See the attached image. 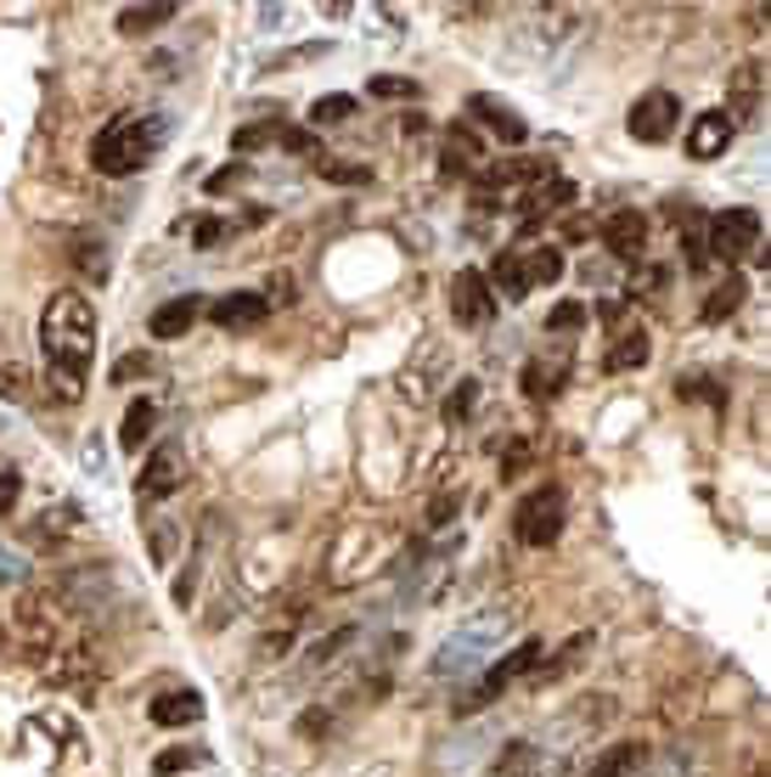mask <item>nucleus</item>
Here are the masks:
<instances>
[{
	"instance_id": "f257e3e1",
	"label": "nucleus",
	"mask_w": 771,
	"mask_h": 777,
	"mask_svg": "<svg viewBox=\"0 0 771 777\" xmlns=\"http://www.w3.org/2000/svg\"><path fill=\"white\" fill-rule=\"evenodd\" d=\"M164 141H169V119H164V113H119V119H108L102 130H96V141H90V169L124 180V175H135V169H147V164L158 158Z\"/></svg>"
},
{
	"instance_id": "f03ea898",
	"label": "nucleus",
	"mask_w": 771,
	"mask_h": 777,
	"mask_svg": "<svg viewBox=\"0 0 771 777\" xmlns=\"http://www.w3.org/2000/svg\"><path fill=\"white\" fill-rule=\"evenodd\" d=\"M40 344H45V361H63V366H90L96 355V310L90 299L79 294V287H63V294H52V305H45L40 316Z\"/></svg>"
},
{
	"instance_id": "7ed1b4c3",
	"label": "nucleus",
	"mask_w": 771,
	"mask_h": 777,
	"mask_svg": "<svg viewBox=\"0 0 771 777\" xmlns=\"http://www.w3.org/2000/svg\"><path fill=\"white\" fill-rule=\"evenodd\" d=\"M513 620H518V609H513V603H507V609H485V614H473L467 625H456L451 637L440 643V654L428 659V670L440 676V682H445V676L456 682V676H467L473 665H485V659L496 654V643L513 631Z\"/></svg>"
},
{
	"instance_id": "20e7f679",
	"label": "nucleus",
	"mask_w": 771,
	"mask_h": 777,
	"mask_svg": "<svg viewBox=\"0 0 771 777\" xmlns=\"http://www.w3.org/2000/svg\"><path fill=\"white\" fill-rule=\"evenodd\" d=\"M395 547H400V536H395L389 524H377V518L350 524L344 536H339V547H332L327 580H332V587H361V580H372L377 569H389Z\"/></svg>"
},
{
	"instance_id": "39448f33",
	"label": "nucleus",
	"mask_w": 771,
	"mask_h": 777,
	"mask_svg": "<svg viewBox=\"0 0 771 777\" xmlns=\"http://www.w3.org/2000/svg\"><path fill=\"white\" fill-rule=\"evenodd\" d=\"M541 659H547V643L541 637H529V643H518V648H507L491 670H485V682H478L467 699H456V715H473V710H485L491 699H502L518 676H529V670H541Z\"/></svg>"
},
{
	"instance_id": "423d86ee",
	"label": "nucleus",
	"mask_w": 771,
	"mask_h": 777,
	"mask_svg": "<svg viewBox=\"0 0 771 777\" xmlns=\"http://www.w3.org/2000/svg\"><path fill=\"white\" fill-rule=\"evenodd\" d=\"M563 502H569L563 484H541V491H529L518 502V513H513V536L524 547H552L563 536V513H569Z\"/></svg>"
},
{
	"instance_id": "0eeeda50",
	"label": "nucleus",
	"mask_w": 771,
	"mask_h": 777,
	"mask_svg": "<svg viewBox=\"0 0 771 777\" xmlns=\"http://www.w3.org/2000/svg\"><path fill=\"white\" fill-rule=\"evenodd\" d=\"M682 113L687 108H682L676 90H642L631 102V113H625V130H631V141H642V147H664V141L676 135Z\"/></svg>"
},
{
	"instance_id": "6e6552de",
	"label": "nucleus",
	"mask_w": 771,
	"mask_h": 777,
	"mask_svg": "<svg viewBox=\"0 0 771 777\" xmlns=\"http://www.w3.org/2000/svg\"><path fill=\"white\" fill-rule=\"evenodd\" d=\"M704 242L727 260V265H738V260H755V249H760V215L755 209H720L709 226H704Z\"/></svg>"
},
{
	"instance_id": "1a4fd4ad",
	"label": "nucleus",
	"mask_w": 771,
	"mask_h": 777,
	"mask_svg": "<svg viewBox=\"0 0 771 777\" xmlns=\"http://www.w3.org/2000/svg\"><path fill=\"white\" fill-rule=\"evenodd\" d=\"M180 479H186V446H180V440H164V446H153L147 462H141L135 496H141V502H164V496L180 491Z\"/></svg>"
},
{
	"instance_id": "9d476101",
	"label": "nucleus",
	"mask_w": 771,
	"mask_h": 777,
	"mask_svg": "<svg viewBox=\"0 0 771 777\" xmlns=\"http://www.w3.org/2000/svg\"><path fill=\"white\" fill-rule=\"evenodd\" d=\"M451 321L473 327V332L496 321V287L485 282V271H456L451 276Z\"/></svg>"
},
{
	"instance_id": "9b49d317",
	"label": "nucleus",
	"mask_w": 771,
	"mask_h": 777,
	"mask_svg": "<svg viewBox=\"0 0 771 777\" xmlns=\"http://www.w3.org/2000/svg\"><path fill=\"white\" fill-rule=\"evenodd\" d=\"M733 135H738V124L720 113V108L698 113V119L687 124V158H693V164H715L720 153L733 147Z\"/></svg>"
},
{
	"instance_id": "f8f14e48",
	"label": "nucleus",
	"mask_w": 771,
	"mask_h": 777,
	"mask_svg": "<svg viewBox=\"0 0 771 777\" xmlns=\"http://www.w3.org/2000/svg\"><path fill=\"white\" fill-rule=\"evenodd\" d=\"M603 249L614 260H642L648 254V215L642 209H614L603 220Z\"/></svg>"
},
{
	"instance_id": "ddd939ff",
	"label": "nucleus",
	"mask_w": 771,
	"mask_h": 777,
	"mask_svg": "<svg viewBox=\"0 0 771 777\" xmlns=\"http://www.w3.org/2000/svg\"><path fill=\"white\" fill-rule=\"evenodd\" d=\"M467 113H473L478 124H485L491 135H502L507 147H524V141H529V124H524L513 108H502L496 96H467Z\"/></svg>"
},
{
	"instance_id": "4468645a",
	"label": "nucleus",
	"mask_w": 771,
	"mask_h": 777,
	"mask_svg": "<svg viewBox=\"0 0 771 777\" xmlns=\"http://www.w3.org/2000/svg\"><path fill=\"white\" fill-rule=\"evenodd\" d=\"M209 316H214V327H225V332H243V327H260V321L271 316V305H265V294H220V299L209 305Z\"/></svg>"
},
{
	"instance_id": "2eb2a0df",
	"label": "nucleus",
	"mask_w": 771,
	"mask_h": 777,
	"mask_svg": "<svg viewBox=\"0 0 771 777\" xmlns=\"http://www.w3.org/2000/svg\"><path fill=\"white\" fill-rule=\"evenodd\" d=\"M209 305H203V294H180V299H164L153 316H147V327H153V338H180V332H191L198 327V316H203Z\"/></svg>"
},
{
	"instance_id": "dca6fc26",
	"label": "nucleus",
	"mask_w": 771,
	"mask_h": 777,
	"mask_svg": "<svg viewBox=\"0 0 771 777\" xmlns=\"http://www.w3.org/2000/svg\"><path fill=\"white\" fill-rule=\"evenodd\" d=\"M648 355H653V338H648V327H619V338L608 344V355H603V372H637V366H648Z\"/></svg>"
},
{
	"instance_id": "f3484780",
	"label": "nucleus",
	"mask_w": 771,
	"mask_h": 777,
	"mask_svg": "<svg viewBox=\"0 0 771 777\" xmlns=\"http://www.w3.org/2000/svg\"><path fill=\"white\" fill-rule=\"evenodd\" d=\"M440 338H422V344L411 350V361H406V377H400V388H406V401H428L433 395V366H440Z\"/></svg>"
},
{
	"instance_id": "a211bd4d",
	"label": "nucleus",
	"mask_w": 771,
	"mask_h": 777,
	"mask_svg": "<svg viewBox=\"0 0 771 777\" xmlns=\"http://www.w3.org/2000/svg\"><path fill=\"white\" fill-rule=\"evenodd\" d=\"M147 715L158 726H191V721H203V693L198 688H169L147 704Z\"/></svg>"
},
{
	"instance_id": "6ab92c4d",
	"label": "nucleus",
	"mask_w": 771,
	"mask_h": 777,
	"mask_svg": "<svg viewBox=\"0 0 771 777\" xmlns=\"http://www.w3.org/2000/svg\"><path fill=\"white\" fill-rule=\"evenodd\" d=\"M541 766H547V749L536 738H513L491 760V777H541Z\"/></svg>"
},
{
	"instance_id": "aec40b11",
	"label": "nucleus",
	"mask_w": 771,
	"mask_h": 777,
	"mask_svg": "<svg viewBox=\"0 0 771 777\" xmlns=\"http://www.w3.org/2000/svg\"><path fill=\"white\" fill-rule=\"evenodd\" d=\"M68 260H74V271L90 276V282H108V271H113V249H108V237H96V231H79V237L68 242Z\"/></svg>"
},
{
	"instance_id": "412c9836",
	"label": "nucleus",
	"mask_w": 771,
	"mask_h": 777,
	"mask_svg": "<svg viewBox=\"0 0 771 777\" xmlns=\"http://www.w3.org/2000/svg\"><path fill=\"white\" fill-rule=\"evenodd\" d=\"M547 175V158H507V164H491L485 175H478V191H502V186H541Z\"/></svg>"
},
{
	"instance_id": "4be33fe9",
	"label": "nucleus",
	"mask_w": 771,
	"mask_h": 777,
	"mask_svg": "<svg viewBox=\"0 0 771 777\" xmlns=\"http://www.w3.org/2000/svg\"><path fill=\"white\" fill-rule=\"evenodd\" d=\"M153 428H158V401H147V395L130 401V406H124V423H119V451L135 457L141 446L153 440Z\"/></svg>"
},
{
	"instance_id": "5701e85b",
	"label": "nucleus",
	"mask_w": 771,
	"mask_h": 777,
	"mask_svg": "<svg viewBox=\"0 0 771 777\" xmlns=\"http://www.w3.org/2000/svg\"><path fill=\"white\" fill-rule=\"evenodd\" d=\"M175 0H141V7H124L119 12V34H153V29H164V23H175Z\"/></svg>"
},
{
	"instance_id": "b1692460",
	"label": "nucleus",
	"mask_w": 771,
	"mask_h": 777,
	"mask_svg": "<svg viewBox=\"0 0 771 777\" xmlns=\"http://www.w3.org/2000/svg\"><path fill=\"white\" fill-rule=\"evenodd\" d=\"M744 294H749V282H744V276H720V287H709V299L698 305V321H704V327H715V321L738 316Z\"/></svg>"
},
{
	"instance_id": "393cba45",
	"label": "nucleus",
	"mask_w": 771,
	"mask_h": 777,
	"mask_svg": "<svg viewBox=\"0 0 771 777\" xmlns=\"http://www.w3.org/2000/svg\"><path fill=\"white\" fill-rule=\"evenodd\" d=\"M642 755H648L642 744H608L581 777H631V771L642 766Z\"/></svg>"
},
{
	"instance_id": "a878e982",
	"label": "nucleus",
	"mask_w": 771,
	"mask_h": 777,
	"mask_svg": "<svg viewBox=\"0 0 771 777\" xmlns=\"http://www.w3.org/2000/svg\"><path fill=\"white\" fill-rule=\"evenodd\" d=\"M478 158H485L478 135H473L467 124H451V135H445V175H467Z\"/></svg>"
},
{
	"instance_id": "bb28decb",
	"label": "nucleus",
	"mask_w": 771,
	"mask_h": 777,
	"mask_svg": "<svg viewBox=\"0 0 771 777\" xmlns=\"http://www.w3.org/2000/svg\"><path fill=\"white\" fill-rule=\"evenodd\" d=\"M755 102H760V63H744L733 74V108H720V113L738 124V119H755Z\"/></svg>"
},
{
	"instance_id": "cd10ccee",
	"label": "nucleus",
	"mask_w": 771,
	"mask_h": 777,
	"mask_svg": "<svg viewBox=\"0 0 771 777\" xmlns=\"http://www.w3.org/2000/svg\"><path fill=\"white\" fill-rule=\"evenodd\" d=\"M491 287H502L507 299H529V276H524V254L518 249H507V254H496V265H491V276H485Z\"/></svg>"
},
{
	"instance_id": "c85d7f7f",
	"label": "nucleus",
	"mask_w": 771,
	"mask_h": 777,
	"mask_svg": "<svg viewBox=\"0 0 771 777\" xmlns=\"http://www.w3.org/2000/svg\"><path fill=\"white\" fill-rule=\"evenodd\" d=\"M355 108H361V96H350V90H327L321 102H310V124H316V130H321V124H350Z\"/></svg>"
},
{
	"instance_id": "c756f323",
	"label": "nucleus",
	"mask_w": 771,
	"mask_h": 777,
	"mask_svg": "<svg viewBox=\"0 0 771 777\" xmlns=\"http://www.w3.org/2000/svg\"><path fill=\"white\" fill-rule=\"evenodd\" d=\"M203 552H209V536L198 541V552L186 558V569L175 574V587H169V598H175L180 609H191V603H198V580H203Z\"/></svg>"
},
{
	"instance_id": "7c9ffc66",
	"label": "nucleus",
	"mask_w": 771,
	"mask_h": 777,
	"mask_svg": "<svg viewBox=\"0 0 771 777\" xmlns=\"http://www.w3.org/2000/svg\"><path fill=\"white\" fill-rule=\"evenodd\" d=\"M592 643H597L592 631H574V637L563 643V654H558V659H541V676H569L581 659H592Z\"/></svg>"
},
{
	"instance_id": "2f4dec72",
	"label": "nucleus",
	"mask_w": 771,
	"mask_h": 777,
	"mask_svg": "<svg viewBox=\"0 0 771 777\" xmlns=\"http://www.w3.org/2000/svg\"><path fill=\"white\" fill-rule=\"evenodd\" d=\"M569 204H574V186H569V180H547V186H536V191L524 198L529 215H552V209H569Z\"/></svg>"
},
{
	"instance_id": "473e14b6",
	"label": "nucleus",
	"mask_w": 771,
	"mask_h": 777,
	"mask_svg": "<svg viewBox=\"0 0 771 777\" xmlns=\"http://www.w3.org/2000/svg\"><path fill=\"white\" fill-rule=\"evenodd\" d=\"M558 383H563V377H558L552 361H529V366H524V395H529V401H552Z\"/></svg>"
},
{
	"instance_id": "72a5a7b5",
	"label": "nucleus",
	"mask_w": 771,
	"mask_h": 777,
	"mask_svg": "<svg viewBox=\"0 0 771 777\" xmlns=\"http://www.w3.org/2000/svg\"><path fill=\"white\" fill-rule=\"evenodd\" d=\"M524 276H529V287H536V282H541V287L558 282V276H563V254H558V249H529V254H524Z\"/></svg>"
},
{
	"instance_id": "f704fd0d",
	"label": "nucleus",
	"mask_w": 771,
	"mask_h": 777,
	"mask_svg": "<svg viewBox=\"0 0 771 777\" xmlns=\"http://www.w3.org/2000/svg\"><path fill=\"white\" fill-rule=\"evenodd\" d=\"M586 321H592V310H586L581 299H563V305H552V316H547V332L569 338V332H581Z\"/></svg>"
},
{
	"instance_id": "c9c22d12",
	"label": "nucleus",
	"mask_w": 771,
	"mask_h": 777,
	"mask_svg": "<svg viewBox=\"0 0 771 777\" xmlns=\"http://www.w3.org/2000/svg\"><path fill=\"white\" fill-rule=\"evenodd\" d=\"M473 406H478V377H462L451 395H445V423L456 428V423H467L473 417Z\"/></svg>"
},
{
	"instance_id": "e433bc0d",
	"label": "nucleus",
	"mask_w": 771,
	"mask_h": 777,
	"mask_svg": "<svg viewBox=\"0 0 771 777\" xmlns=\"http://www.w3.org/2000/svg\"><path fill=\"white\" fill-rule=\"evenodd\" d=\"M366 96H400V102H417L422 85H417V79H406V74H372Z\"/></svg>"
},
{
	"instance_id": "4c0bfd02",
	"label": "nucleus",
	"mask_w": 771,
	"mask_h": 777,
	"mask_svg": "<svg viewBox=\"0 0 771 777\" xmlns=\"http://www.w3.org/2000/svg\"><path fill=\"white\" fill-rule=\"evenodd\" d=\"M153 372H158V361H153L147 350H130V355H119V361H113V372H108V377H113V383H135V377H153Z\"/></svg>"
},
{
	"instance_id": "58836bf2",
	"label": "nucleus",
	"mask_w": 771,
	"mask_h": 777,
	"mask_svg": "<svg viewBox=\"0 0 771 777\" xmlns=\"http://www.w3.org/2000/svg\"><path fill=\"white\" fill-rule=\"evenodd\" d=\"M203 760H209L203 749H164V755L153 760V771H158V777H175V771H191V766H203Z\"/></svg>"
},
{
	"instance_id": "ea45409f",
	"label": "nucleus",
	"mask_w": 771,
	"mask_h": 777,
	"mask_svg": "<svg viewBox=\"0 0 771 777\" xmlns=\"http://www.w3.org/2000/svg\"><path fill=\"white\" fill-rule=\"evenodd\" d=\"M321 175L339 180V186H366L372 180V164H339V158H321Z\"/></svg>"
},
{
	"instance_id": "a19ab883",
	"label": "nucleus",
	"mask_w": 771,
	"mask_h": 777,
	"mask_svg": "<svg viewBox=\"0 0 771 777\" xmlns=\"http://www.w3.org/2000/svg\"><path fill=\"white\" fill-rule=\"evenodd\" d=\"M0 395H7V401H23L29 395V377H23V366L7 350H0Z\"/></svg>"
},
{
	"instance_id": "79ce46f5",
	"label": "nucleus",
	"mask_w": 771,
	"mask_h": 777,
	"mask_svg": "<svg viewBox=\"0 0 771 777\" xmlns=\"http://www.w3.org/2000/svg\"><path fill=\"white\" fill-rule=\"evenodd\" d=\"M287 648H294V625H276V631H265V637H260V659L265 665L287 659Z\"/></svg>"
},
{
	"instance_id": "37998d69",
	"label": "nucleus",
	"mask_w": 771,
	"mask_h": 777,
	"mask_svg": "<svg viewBox=\"0 0 771 777\" xmlns=\"http://www.w3.org/2000/svg\"><path fill=\"white\" fill-rule=\"evenodd\" d=\"M350 643H355V625H339V631H332V637H327V643L310 654V659H316V670H321V665H332V659H339Z\"/></svg>"
},
{
	"instance_id": "c03bdc74",
	"label": "nucleus",
	"mask_w": 771,
	"mask_h": 777,
	"mask_svg": "<svg viewBox=\"0 0 771 777\" xmlns=\"http://www.w3.org/2000/svg\"><path fill=\"white\" fill-rule=\"evenodd\" d=\"M260 141H282V124H243L236 130V153H260Z\"/></svg>"
},
{
	"instance_id": "a18cd8bd",
	"label": "nucleus",
	"mask_w": 771,
	"mask_h": 777,
	"mask_svg": "<svg viewBox=\"0 0 771 777\" xmlns=\"http://www.w3.org/2000/svg\"><path fill=\"white\" fill-rule=\"evenodd\" d=\"M243 180H249V164H231V169H214L203 191H209V198H225V191H231V186H243Z\"/></svg>"
},
{
	"instance_id": "49530a36",
	"label": "nucleus",
	"mask_w": 771,
	"mask_h": 777,
	"mask_svg": "<svg viewBox=\"0 0 771 777\" xmlns=\"http://www.w3.org/2000/svg\"><path fill=\"white\" fill-rule=\"evenodd\" d=\"M147 547H153V563H169V558H175V547H180V529L158 524L153 536H147Z\"/></svg>"
},
{
	"instance_id": "de8ad7c7",
	"label": "nucleus",
	"mask_w": 771,
	"mask_h": 777,
	"mask_svg": "<svg viewBox=\"0 0 771 777\" xmlns=\"http://www.w3.org/2000/svg\"><path fill=\"white\" fill-rule=\"evenodd\" d=\"M18 496H23V473L18 468H0V518L18 507Z\"/></svg>"
},
{
	"instance_id": "09e8293b",
	"label": "nucleus",
	"mask_w": 771,
	"mask_h": 777,
	"mask_svg": "<svg viewBox=\"0 0 771 777\" xmlns=\"http://www.w3.org/2000/svg\"><path fill=\"white\" fill-rule=\"evenodd\" d=\"M682 395H698V401H709L715 412L727 406V388H720V383H709V377H687V383H682Z\"/></svg>"
},
{
	"instance_id": "8fccbe9b",
	"label": "nucleus",
	"mask_w": 771,
	"mask_h": 777,
	"mask_svg": "<svg viewBox=\"0 0 771 777\" xmlns=\"http://www.w3.org/2000/svg\"><path fill=\"white\" fill-rule=\"evenodd\" d=\"M23 580H29V563L12 547H0V587H23Z\"/></svg>"
},
{
	"instance_id": "3c124183",
	"label": "nucleus",
	"mask_w": 771,
	"mask_h": 777,
	"mask_svg": "<svg viewBox=\"0 0 771 777\" xmlns=\"http://www.w3.org/2000/svg\"><path fill=\"white\" fill-rule=\"evenodd\" d=\"M191 231H198V237H191V242H198V249H220V242L231 237V226H225V220H214V215H209V220H198Z\"/></svg>"
},
{
	"instance_id": "603ef678",
	"label": "nucleus",
	"mask_w": 771,
	"mask_h": 777,
	"mask_svg": "<svg viewBox=\"0 0 771 777\" xmlns=\"http://www.w3.org/2000/svg\"><path fill=\"white\" fill-rule=\"evenodd\" d=\"M687 265H693V271L709 265V242H704V226H698V220L687 226Z\"/></svg>"
},
{
	"instance_id": "864d4df0",
	"label": "nucleus",
	"mask_w": 771,
	"mask_h": 777,
	"mask_svg": "<svg viewBox=\"0 0 771 777\" xmlns=\"http://www.w3.org/2000/svg\"><path fill=\"white\" fill-rule=\"evenodd\" d=\"M456 502H462V496H440V502L428 507V524H433V529H440V524H451V518H456Z\"/></svg>"
},
{
	"instance_id": "5fc2aeb1",
	"label": "nucleus",
	"mask_w": 771,
	"mask_h": 777,
	"mask_svg": "<svg viewBox=\"0 0 771 777\" xmlns=\"http://www.w3.org/2000/svg\"><path fill=\"white\" fill-rule=\"evenodd\" d=\"M524 468H529V446H524V440H518V446H513V451H507V468H502V479H518V473H524Z\"/></svg>"
},
{
	"instance_id": "6e6d98bb",
	"label": "nucleus",
	"mask_w": 771,
	"mask_h": 777,
	"mask_svg": "<svg viewBox=\"0 0 771 777\" xmlns=\"http://www.w3.org/2000/svg\"><path fill=\"white\" fill-rule=\"evenodd\" d=\"M85 468H90V473H102V468H108V462H102V440H90V446H85Z\"/></svg>"
},
{
	"instance_id": "4d7b16f0",
	"label": "nucleus",
	"mask_w": 771,
	"mask_h": 777,
	"mask_svg": "<svg viewBox=\"0 0 771 777\" xmlns=\"http://www.w3.org/2000/svg\"><path fill=\"white\" fill-rule=\"evenodd\" d=\"M260 23H265V29H282V23H287V7H265Z\"/></svg>"
}]
</instances>
